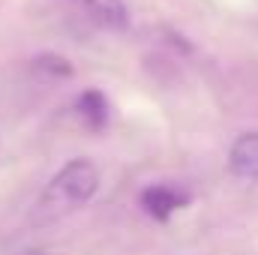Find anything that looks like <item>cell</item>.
Instances as JSON below:
<instances>
[{
	"label": "cell",
	"instance_id": "6da1fadb",
	"mask_svg": "<svg viewBox=\"0 0 258 255\" xmlns=\"http://www.w3.org/2000/svg\"><path fill=\"white\" fill-rule=\"evenodd\" d=\"M99 189V171L90 159H72L54 174L48 189L39 201V216L54 219L66 210H75L78 204L90 201Z\"/></svg>",
	"mask_w": 258,
	"mask_h": 255
},
{
	"label": "cell",
	"instance_id": "7a4b0ae2",
	"mask_svg": "<svg viewBox=\"0 0 258 255\" xmlns=\"http://www.w3.org/2000/svg\"><path fill=\"white\" fill-rule=\"evenodd\" d=\"M138 201H141V210L150 219L165 222V219H171L174 210L186 207L192 201V195L183 189V186H174V183H150L147 189L138 195Z\"/></svg>",
	"mask_w": 258,
	"mask_h": 255
},
{
	"label": "cell",
	"instance_id": "3957f363",
	"mask_svg": "<svg viewBox=\"0 0 258 255\" xmlns=\"http://www.w3.org/2000/svg\"><path fill=\"white\" fill-rule=\"evenodd\" d=\"M87 21H93L102 30L126 33L129 30V9L123 0H72Z\"/></svg>",
	"mask_w": 258,
	"mask_h": 255
},
{
	"label": "cell",
	"instance_id": "277c9868",
	"mask_svg": "<svg viewBox=\"0 0 258 255\" xmlns=\"http://www.w3.org/2000/svg\"><path fill=\"white\" fill-rule=\"evenodd\" d=\"M75 114H78V120H81L87 129L102 132V129L108 126L111 105H108V99H105V93H102V90L87 87V90H84V93H78V99H75Z\"/></svg>",
	"mask_w": 258,
	"mask_h": 255
},
{
	"label": "cell",
	"instance_id": "5b68a950",
	"mask_svg": "<svg viewBox=\"0 0 258 255\" xmlns=\"http://www.w3.org/2000/svg\"><path fill=\"white\" fill-rule=\"evenodd\" d=\"M228 168L237 177L258 180V132L240 135L228 150Z\"/></svg>",
	"mask_w": 258,
	"mask_h": 255
},
{
	"label": "cell",
	"instance_id": "8992f818",
	"mask_svg": "<svg viewBox=\"0 0 258 255\" xmlns=\"http://www.w3.org/2000/svg\"><path fill=\"white\" fill-rule=\"evenodd\" d=\"M33 69L39 75H54V78H72V63L60 54H39L33 60Z\"/></svg>",
	"mask_w": 258,
	"mask_h": 255
},
{
	"label": "cell",
	"instance_id": "52a82bcc",
	"mask_svg": "<svg viewBox=\"0 0 258 255\" xmlns=\"http://www.w3.org/2000/svg\"><path fill=\"white\" fill-rule=\"evenodd\" d=\"M30 255H48V252H30Z\"/></svg>",
	"mask_w": 258,
	"mask_h": 255
}]
</instances>
